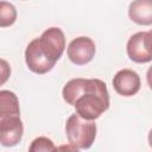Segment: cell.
<instances>
[{"label":"cell","mask_w":152,"mask_h":152,"mask_svg":"<svg viewBox=\"0 0 152 152\" xmlns=\"http://www.w3.org/2000/svg\"><path fill=\"white\" fill-rule=\"evenodd\" d=\"M24 125L20 116L10 118L0 122V144L5 147L18 145L23 138Z\"/></svg>","instance_id":"obj_7"},{"label":"cell","mask_w":152,"mask_h":152,"mask_svg":"<svg viewBox=\"0 0 152 152\" xmlns=\"http://www.w3.org/2000/svg\"><path fill=\"white\" fill-rule=\"evenodd\" d=\"M62 96L84 120L94 121L109 108L107 86L99 78H72L63 87Z\"/></svg>","instance_id":"obj_1"},{"label":"cell","mask_w":152,"mask_h":152,"mask_svg":"<svg viewBox=\"0 0 152 152\" xmlns=\"http://www.w3.org/2000/svg\"><path fill=\"white\" fill-rule=\"evenodd\" d=\"M151 31L137 32L129 37L127 42V55L135 63H148L152 59L151 50Z\"/></svg>","instance_id":"obj_4"},{"label":"cell","mask_w":152,"mask_h":152,"mask_svg":"<svg viewBox=\"0 0 152 152\" xmlns=\"http://www.w3.org/2000/svg\"><path fill=\"white\" fill-rule=\"evenodd\" d=\"M140 77L131 69L119 70L113 78L114 90L122 96H133L140 89Z\"/></svg>","instance_id":"obj_6"},{"label":"cell","mask_w":152,"mask_h":152,"mask_svg":"<svg viewBox=\"0 0 152 152\" xmlns=\"http://www.w3.org/2000/svg\"><path fill=\"white\" fill-rule=\"evenodd\" d=\"M14 116H20L17 95L11 90H0V122Z\"/></svg>","instance_id":"obj_9"},{"label":"cell","mask_w":152,"mask_h":152,"mask_svg":"<svg viewBox=\"0 0 152 152\" xmlns=\"http://www.w3.org/2000/svg\"><path fill=\"white\" fill-rule=\"evenodd\" d=\"M65 49V37L59 27L46 28L40 37L32 39L25 50L27 68L38 75L50 71Z\"/></svg>","instance_id":"obj_2"},{"label":"cell","mask_w":152,"mask_h":152,"mask_svg":"<svg viewBox=\"0 0 152 152\" xmlns=\"http://www.w3.org/2000/svg\"><path fill=\"white\" fill-rule=\"evenodd\" d=\"M96 52L95 43L89 37H77L72 39L66 49L69 59L76 65H84L89 63Z\"/></svg>","instance_id":"obj_5"},{"label":"cell","mask_w":152,"mask_h":152,"mask_svg":"<svg viewBox=\"0 0 152 152\" xmlns=\"http://www.w3.org/2000/svg\"><path fill=\"white\" fill-rule=\"evenodd\" d=\"M11 76V66L7 61L0 58V86L5 84Z\"/></svg>","instance_id":"obj_12"},{"label":"cell","mask_w":152,"mask_h":152,"mask_svg":"<svg viewBox=\"0 0 152 152\" xmlns=\"http://www.w3.org/2000/svg\"><path fill=\"white\" fill-rule=\"evenodd\" d=\"M17 20L15 7L7 1H0V27H8Z\"/></svg>","instance_id":"obj_10"},{"label":"cell","mask_w":152,"mask_h":152,"mask_svg":"<svg viewBox=\"0 0 152 152\" xmlns=\"http://www.w3.org/2000/svg\"><path fill=\"white\" fill-rule=\"evenodd\" d=\"M55 152H80V151H78V148L74 147L72 145H70V144H65V145H61V146H58V147L55 150Z\"/></svg>","instance_id":"obj_13"},{"label":"cell","mask_w":152,"mask_h":152,"mask_svg":"<svg viewBox=\"0 0 152 152\" xmlns=\"http://www.w3.org/2000/svg\"><path fill=\"white\" fill-rule=\"evenodd\" d=\"M128 15L132 21L138 25L148 26L152 24V1L139 0L129 4Z\"/></svg>","instance_id":"obj_8"},{"label":"cell","mask_w":152,"mask_h":152,"mask_svg":"<svg viewBox=\"0 0 152 152\" xmlns=\"http://www.w3.org/2000/svg\"><path fill=\"white\" fill-rule=\"evenodd\" d=\"M55 144L46 137H38L33 139L28 147V152H55Z\"/></svg>","instance_id":"obj_11"},{"label":"cell","mask_w":152,"mask_h":152,"mask_svg":"<svg viewBox=\"0 0 152 152\" xmlns=\"http://www.w3.org/2000/svg\"><path fill=\"white\" fill-rule=\"evenodd\" d=\"M65 134L70 142L76 148L87 150L91 147L96 137V124L90 120H84L76 113L71 114L65 124Z\"/></svg>","instance_id":"obj_3"}]
</instances>
